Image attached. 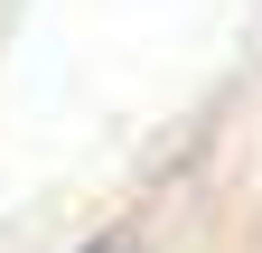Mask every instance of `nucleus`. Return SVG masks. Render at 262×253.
Instances as JSON below:
<instances>
[{
  "instance_id": "obj_1",
  "label": "nucleus",
  "mask_w": 262,
  "mask_h": 253,
  "mask_svg": "<svg viewBox=\"0 0 262 253\" xmlns=\"http://www.w3.org/2000/svg\"><path fill=\"white\" fill-rule=\"evenodd\" d=\"M84 253H122V244H84Z\"/></svg>"
}]
</instances>
